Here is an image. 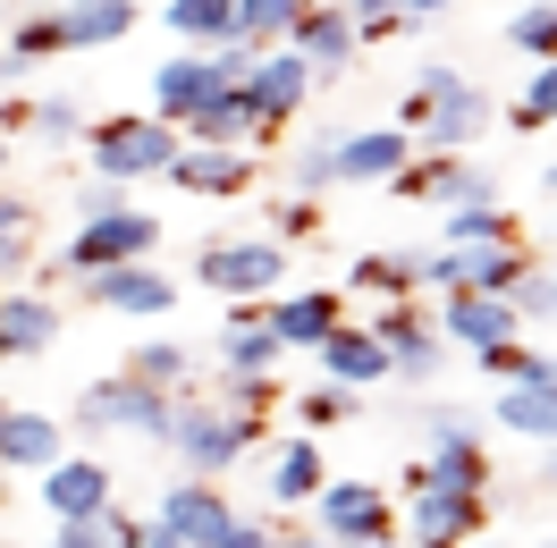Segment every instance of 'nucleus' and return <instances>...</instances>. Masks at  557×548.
<instances>
[{"label":"nucleus","instance_id":"nucleus-1","mask_svg":"<svg viewBox=\"0 0 557 548\" xmlns=\"http://www.w3.org/2000/svg\"><path fill=\"white\" fill-rule=\"evenodd\" d=\"M85 152H94V170L110 177V186H136V177H161L177 161V127L170 119H152V110H119V119H94V127H85Z\"/></svg>","mask_w":557,"mask_h":548},{"label":"nucleus","instance_id":"nucleus-2","mask_svg":"<svg viewBox=\"0 0 557 548\" xmlns=\"http://www.w3.org/2000/svg\"><path fill=\"white\" fill-rule=\"evenodd\" d=\"M490 119H498V102H490V85H473V76H448L440 94H406L397 102V127L414 136V152H465Z\"/></svg>","mask_w":557,"mask_h":548},{"label":"nucleus","instance_id":"nucleus-3","mask_svg":"<svg viewBox=\"0 0 557 548\" xmlns=\"http://www.w3.org/2000/svg\"><path fill=\"white\" fill-rule=\"evenodd\" d=\"M170 413H177L170 388H152V379H136V372H110V379H94V388L76 397V439H102V431L170 439Z\"/></svg>","mask_w":557,"mask_h":548},{"label":"nucleus","instance_id":"nucleus-4","mask_svg":"<svg viewBox=\"0 0 557 548\" xmlns=\"http://www.w3.org/2000/svg\"><path fill=\"white\" fill-rule=\"evenodd\" d=\"M195 278H203V296L220 304H262L287 287V245L278 237H211L195 253Z\"/></svg>","mask_w":557,"mask_h":548},{"label":"nucleus","instance_id":"nucleus-5","mask_svg":"<svg viewBox=\"0 0 557 548\" xmlns=\"http://www.w3.org/2000/svg\"><path fill=\"white\" fill-rule=\"evenodd\" d=\"M161 447H177V464L186 473H228L237 456H253L262 447V422H245V413H228V406H195L186 388H177V413H170V439Z\"/></svg>","mask_w":557,"mask_h":548},{"label":"nucleus","instance_id":"nucleus-6","mask_svg":"<svg viewBox=\"0 0 557 548\" xmlns=\"http://www.w3.org/2000/svg\"><path fill=\"white\" fill-rule=\"evenodd\" d=\"M305 507H313V532H330L338 548L397 540V507H388V489H372V481H355V473H330Z\"/></svg>","mask_w":557,"mask_h":548},{"label":"nucleus","instance_id":"nucleus-7","mask_svg":"<svg viewBox=\"0 0 557 548\" xmlns=\"http://www.w3.org/2000/svg\"><path fill=\"white\" fill-rule=\"evenodd\" d=\"M161 245V220L136 203H110V211H85L76 220L69 253H60V271H110V262H144Z\"/></svg>","mask_w":557,"mask_h":548},{"label":"nucleus","instance_id":"nucleus-8","mask_svg":"<svg viewBox=\"0 0 557 548\" xmlns=\"http://www.w3.org/2000/svg\"><path fill=\"white\" fill-rule=\"evenodd\" d=\"M161 177L195 203H237L262 186V161H253V144H177V161Z\"/></svg>","mask_w":557,"mask_h":548},{"label":"nucleus","instance_id":"nucleus-9","mask_svg":"<svg viewBox=\"0 0 557 548\" xmlns=\"http://www.w3.org/2000/svg\"><path fill=\"white\" fill-rule=\"evenodd\" d=\"M60 278H76V296H85V304L136 312V321H161V312L177 304V278L152 271V253H144V262H110V271H60Z\"/></svg>","mask_w":557,"mask_h":548},{"label":"nucleus","instance_id":"nucleus-10","mask_svg":"<svg viewBox=\"0 0 557 548\" xmlns=\"http://www.w3.org/2000/svg\"><path fill=\"white\" fill-rule=\"evenodd\" d=\"M388 195L397 203H473V195H498V177L482 170V161H465V152H414L406 170L388 177Z\"/></svg>","mask_w":557,"mask_h":548},{"label":"nucleus","instance_id":"nucleus-11","mask_svg":"<svg viewBox=\"0 0 557 548\" xmlns=\"http://www.w3.org/2000/svg\"><path fill=\"white\" fill-rule=\"evenodd\" d=\"M296 51H305V68H313V85H330V76H347L355 60H363V26H355L347 0H305V17H296Z\"/></svg>","mask_w":557,"mask_h":548},{"label":"nucleus","instance_id":"nucleus-12","mask_svg":"<svg viewBox=\"0 0 557 548\" xmlns=\"http://www.w3.org/2000/svg\"><path fill=\"white\" fill-rule=\"evenodd\" d=\"M431 481V489H490V447L456 422V413H431V456L406 464V489Z\"/></svg>","mask_w":557,"mask_h":548},{"label":"nucleus","instance_id":"nucleus-13","mask_svg":"<svg viewBox=\"0 0 557 548\" xmlns=\"http://www.w3.org/2000/svg\"><path fill=\"white\" fill-rule=\"evenodd\" d=\"M414 161L406 127H330V170L338 186H388V177Z\"/></svg>","mask_w":557,"mask_h":548},{"label":"nucleus","instance_id":"nucleus-14","mask_svg":"<svg viewBox=\"0 0 557 548\" xmlns=\"http://www.w3.org/2000/svg\"><path fill=\"white\" fill-rule=\"evenodd\" d=\"M237 85H245V102L262 110L271 127H287V119L305 110V94H313V68H305V51H296V42H262V51H253V68H245Z\"/></svg>","mask_w":557,"mask_h":548},{"label":"nucleus","instance_id":"nucleus-15","mask_svg":"<svg viewBox=\"0 0 557 548\" xmlns=\"http://www.w3.org/2000/svg\"><path fill=\"white\" fill-rule=\"evenodd\" d=\"M35 481H42V507L60 514V523H94V514L119 498V481H110L102 456H69V447H60V456H51Z\"/></svg>","mask_w":557,"mask_h":548},{"label":"nucleus","instance_id":"nucleus-16","mask_svg":"<svg viewBox=\"0 0 557 548\" xmlns=\"http://www.w3.org/2000/svg\"><path fill=\"white\" fill-rule=\"evenodd\" d=\"M406 523H414V540H482L490 532V489H431L414 481L406 489Z\"/></svg>","mask_w":557,"mask_h":548},{"label":"nucleus","instance_id":"nucleus-17","mask_svg":"<svg viewBox=\"0 0 557 548\" xmlns=\"http://www.w3.org/2000/svg\"><path fill=\"white\" fill-rule=\"evenodd\" d=\"M372 338L388 346V372H397V379H431V372H440V354H448V346H440V329L422 321V296H397V304H381Z\"/></svg>","mask_w":557,"mask_h":548},{"label":"nucleus","instance_id":"nucleus-18","mask_svg":"<svg viewBox=\"0 0 557 548\" xmlns=\"http://www.w3.org/2000/svg\"><path fill=\"white\" fill-rule=\"evenodd\" d=\"M152 514H161L186 548H211L220 532H228V514H237V507L220 498V481H211V473H177L170 489H161V507H152Z\"/></svg>","mask_w":557,"mask_h":548},{"label":"nucleus","instance_id":"nucleus-19","mask_svg":"<svg viewBox=\"0 0 557 548\" xmlns=\"http://www.w3.org/2000/svg\"><path fill=\"white\" fill-rule=\"evenodd\" d=\"M177 136H186V144H253V152H262V144H278V127L245 102V85H228V94H211V102L186 110Z\"/></svg>","mask_w":557,"mask_h":548},{"label":"nucleus","instance_id":"nucleus-20","mask_svg":"<svg viewBox=\"0 0 557 548\" xmlns=\"http://www.w3.org/2000/svg\"><path fill=\"white\" fill-rule=\"evenodd\" d=\"M262 321L278 346H321L347 321V304H338V287H278V296H262Z\"/></svg>","mask_w":557,"mask_h":548},{"label":"nucleus","instance_id":"nucleus-21","mask_svg":"<svg viewBox=\"0 0 557 548\" xmlns=\"http://www.w3.org/2000/svg\"><path fill=\"white\" fill-rule=\"evenodd\" d=\"M440 329H448L465 354H482V346H498V338H523L516 304H507V296H482V287H448V296H440Z\"/></svg>","mask_w":557,"mask_h":548},{"label":"nucleus","instance_id":"nucleus-22","mask_svg":"<svg viewBox=\"0 0 557 548\" xmlns=\"http://www.w3.org/2000/svg\"><path fill=\"white\" fill-rule=\"evenodd\" d=\"M60 338V304L42 287H0V363H26Z\"/></svg>","mask_w":557,"mask_h":548},{"label":"nucleus","instance_id":"nucleus-23","mask_svg":"<svg viewBox=\"0 0 557 548\" xmlns=\"http://www.w3.org/2000/svg\"><path fill=\"white\" fill-rule=\"evenodd\" d=\"M60 447H69V422L35 406H0V473H42Z\"/></svg>","mask_w":557,"mask_h":548},{"label":"nucleus","instance_id":"nucleus-24","mask_svg":"<svg viewBox=\"0 0 557 548\" xmlns=\"http://www.w3.org/2000/svg\"><path fill=\"white\" fill-rule=\"evenodd\" d=\"M321 481H330V464H321L313 431H287V439L271 447V473H262V489H271V507H305Z\"/></svg>","mask_w":557,"mask_h":548},{"label":"nucleus","instance_id":"nucleus-25","mask_svg":"<svg viewBox=\"0 0 557 548\" xmlns=\"http://www.w3.org/2000/svg\"><path fill=\"white\" fill-rule=\"evenodd\" d=\"M313 354H321V379H347V388H372V379H388V346L372 338V329H355V321H338V329H330Z\"/></svg>","mask_w":557,"mask_h":548},{"label":"nucleus","instance_id":"nucleus-26","mask_svg":"<svg viewBox=\"0 0 557 548\" xmlns=\"http://www.w3.org/2000/svg\"><path fill=\"white\" fill-rule=\"evenodd\" d=\"M136 35V0H60V42L69 51H110Z\"/></svg>","mask_w":557,"mask_h":548},{"label":"nucleus","instance_id":"nucleus-27","mask_svg":"<svg viewBox=\"0 0 557 548\" xmlns=\"http://www.w3.org/2000/svg\"><path fill=\"white\" fill-rule=\"evenodd\" d=\"M278 354L287 346L271 338L262 304H228V321H220V372H278Z\"/></svg>","mask_w":557,"mask_h":548},{"label":"nucleus","instance_id":"nucleus-28","mask_svg":"<svg viewBox=\"0 0 557 548\" xmlns=\"http://www.w3.org/2000/svg\"><path fill=\"white\" fill-rule=\"evenodd\" d=\"M490 422L516 431V439H557V388H523V379H498L490 388Z\"/></svg>","mask_w":557,"mask_h":548},{"label":"nucleus","instance_id":"nucleus-29","mask_svg":"<svg viewBox=\"0 0 557 548\" xmlns=\"http://www.w3.org/2000/svg\"><path fill=\"white\" fill-rule=\"evenodd\" d=\"M482 363V379L498 388V379H523V388H557V346H523V338H498L473 354Z\"/></svg>","mask_w":557,"mask_h":548},{"label":"nucleus","instance_id":"nucleus-30","mask_svg":"<svg viewBox=\"0 0 557 548\" xmlns=\"http://www.w3.org/2000/svg\"><path fill=\"white\" fill-rule=\"evenodd\" d=\"M347 287H363V296H422V253H355L347 262Z\"/></svg>","mask_w":557,"mask_h":548},{"label":"nucleus","instance_id":"nucleus-31","mask_svg":"<svg viewBox=\"0 0 557 548\" xmlns=\"http://www.w3.org/2000/svg\"><path fill=\"white\" fill-rule=\"evenodd\" d=\"M287 413H296V431H338V422H355L363 413V388H347V379H321V388H305V397H287Z\"/></svg>","mask_w":557,"mask_h":548},{"label":"nucleus","instance_id":"nucleus-32","mask_svg":"<svg viewBox=\"0 0 557 548\" xmlns=\"http://www.w3.org/2000/svg\"><path fill=\"white\" fill-rule=\"evenodd\" d=\"M161 17H170V35H177V42H195V51L237 35V0H170Z\"/></svg>","mask_w":557,"mask_h":548},{"label":"nucleus","instance_id":"nucleus-33","mask_svg":"<svg viewBox=\"0 0 557 548\" xmlns=\"http://www.w3.org/2000/svg\"><path fill=\"white\" fill-rule=\"evenodd\" d=\"M516 237V211L498 195H473V203H448V245H507Z\"/></svg>","mask_w":557,"mask_h":548},{"label":"nucleus","instance_id":"nucleus-34","mask_svg":"<svg viewBox=\"0 0 557 548\" xmlns=\"http://www.w3.org/2000/svg\"><path fill=\"white\" fill-rule=\"evenodd\" d=\"M127 372L136 379H152V388H186V379H195V354H186V346L177 338H136V354H127Z\"/></svg>","mask_w":557,"mask_h":548},{"label":"nucleus","instance_id":"nucleus-35","mask_svg":"<svg viewBox=\"0 0 557 548\" xmlns=\"http://www.w3.org/2000/svg\"><path fill=\"white\" fill-rule=\"evenodd\" d=\"M296 17H305V0H237V42H287L296 35Z\"/></svg>","mask_w":557,"mask_h":548},{"label":"nucleus","instance_id":"nucleus-36","mask_svg":"<svg viewBox=\"0 0 557 548\" xmlns=\"http://www.w3.org/2000/svg\"><path fill=\"white\" fill-rule=\"evenodd\" d=\"M220 406L245 413V422H271V406H287V397H278V372H228L220 379Z\"/></svg>","mask_w":557,"mask_h":548},{"label":"nucleus","instance_id":"nucleus-37","mask_svg":"<svg viewBox=\"0 0 557 548\" xmlns=\"http://www.w3.org/2000/svg\"><path fill=\"white\" fill-rule=\"evenodd\" d=\"M549 119H557V51H549V60H532V76H523V94H516V127H523V136H541Z\"/></svg>","mask_w":557,"mask_h":548},{"label":"nucleus","instance_id":"nucleus-38","mask_svg":"<svg viewBox=\"0 0 557 548\" xmlns=\"http://www.w3.org/2000/svg\"><path fill=\"white\" fill-rule=\"evenodd\" d=\"M0 51H9L17 68H26V60H60V51H69V42H60V9H35V17H17Z\"/></svg>","mask_w":557,"mask_h":548},{"label":"nucleus","instance_id":"nucleus-39","mask_svg":"<svg viewBox=\"0 0 557 548\" xmlns=\"http://www.w3.org/2000/svg\"><path fill=\"white\" fill-rule=\"evenodd\" d=\"M262 211H271V237H278V245H313L321 228H330L321 195H287V203H262Z\"/></svg>","mask_w":557,"mask_h":548},{"label":"nucleus","instance_id":"nucleus-40","mask_svg":"<svg viewBox=\"0 0 557 548\" xmlns=\"http://www.w3.org/2000/svg\"><path fill=\"white\" fill-rule=\"evenodd\" d=\"M507 42H516L523 60H549V51H557V0H532V9H516V17H507Z\"/></svg>","mask_w":557,"mask_h":548},{"label":"nucleus","instance_id":"nucleus-41","mask_svg":"<svg viewBox=\"0 0 557 548\" xmlns=\"http://www.w3.org/2000/svg\"><path fill=\"white\" fill-rule=\"evenodd\" d=\"M26 136H42V144H76V136H85V110H76L69 94H42V102L26 110Z\"/></svg>","mask_w":557,"mask_h":548},{"label":"nucleus","instance_id":"nucleus-42","mask_svg":"<svg viewBox=\"0 0 557 548\" xmlns=\"http://www.w3.org/2000/svg\"><path fill=\"white\" fill-rule=\"evenodd\" d=\"M287 186H296V195H330V186H338V170H330V136H313V144L287 152Z\"/></svg>","mask_w":557,"mask_h":548},{"label":"nucleus","instance_id":"nucleus-43","mask_svg":"<svg viewBox=\"0 0 557 548\" xmlns=\"http://www.w3.org/2000/svg\"><path fill=\"white\" fill-rule=\"evenodd\" d=\"M507 304H516V321H557V271H523Z\"/></svg>","mask_w":557,"mask_h":548},{"label":"nucleus","instance_id":"nucleus-44","mask_svg":"<svg viewBox=\"0 0 557 548\" xmlns=\"http://www.w3.org/2000/svg\"><path fill=\"white\" fill-rule=\"evenodd\" d=\"M211 548H278V523H253V514H228V532Z\"/></svg>","mask_w":557,"mask_h":548},{"label":"nucleus","instance_id":"nucleus-45","mask_svg":"<svg viewBox=\"0 0 557 548\" xmlns=\"http://www.w3.org/2000/svg\"><path fill=\"white\" fill-rule=\"evenodd\" d=\"M355 17H440L448 0H347Z\"/></svg>","mask_w":557,"mask_h":548},{"label":"nucleus","instance_id":"nucleus-46","mask_svg":"<svg viewBox=\"0 0 557 548\" xmlns=\"http://www.w3.org/2000/svg\"><path fill=\"white\" fill-rule=\"evenodd\" d=\"M127 548H186V540H177L161 514H136V540H127Z\"/></svg>","mask_w":557,"mask_h":548},{"label":"nucleus","instance_id":"nucleus-47","mask_svg":"<svg viewBox=\"0 0 557 548\" xmlns=\"http://www.w3.org/2000/svg\"><path fill=\"white\" fill-rule=\"evenodd\" d=\"M51 548H110V540H102V523H60Z\"/></svg>","mask_w":557,"mask_h":548},{"label":"nucleus","instance_id":"nucleus-48","mask_svg":"<svg viewBox=\"0 0 557 548\" xmlns=\"http://www.w3.org/2000/svg\"><path fill=\"white\" fill-rule=\"evenodd\" d=\"M448 76H465V68H448V60H422V68H414V85H406V94H440Z\"/></svg>","mask_w":557,"mask_h":548},{"label":"nucleus","instance_id":"nucleus-49","mask_svg":"<svg viewBox=\"0 0 557 548\" xmlns=\"http://www.w3.org/2000/svg\"><path fill=\"white\" fill-rule=\"evenodd\" d=\"M110 203H127V195H119V186L102 177V186H85V195H76V220H85V211H110Z\"/></svg>","mask_w":557,"mask_h":548},{"label":"nucleus","instance_id":"nucleus-50","mask_svg":"<svg viewBox=\"0 0 557 548\" xmlns=\"http://www.w3.org/2000/svg\"><path fill=\"white\" fill-rule=\"evenodd\" d=\"M278 548H338L330 532H278Z\"/></svg>","mask_w":557,"mask_h":548},{"label":"nucleus","instance_id":"nucleus-51","mask_svg":"<svg viewBox=\"0 0 557 548\" xmlns=\"http://www.w3.org/2000/svg\"><path fill=\"white\" fill-rule=\"evenodd\" d=\"M541 489H557V439H549V456H541Z\"/></svg>","mask_w":557,"mask_h":548},{"label":"nucleus","instance_id":"nucleus-52","mask_svg":"<svg viewBox=\"0 0 557 548\" xmlns=\"http://www.w3.org/2000/svg\"><path fill=\"white\" fill-rule=\"evenodd\" d=\"M541 195H549V203H557V161H549V170H541Z\"/></svg>","mask_w":557,"mask_h":548},{"label":"nucleus","instance_id":"nucleus-53","mask_svg":"<svg viewBox=\"0 0 557 548\" xmlns=\"http://www.w3.org/2000/svg\"><path fill=\"white\" fill-rule=\"evenodd\" d=\"M414 548H465V540H414Z\"/></svg>","mask_w":557,"mask_h":548},{"label":"nucleus","instance_id":"nucleus-54","mask_svg":"<svg viewBox=\"0 0 557 548\" xmlns=\"http://www.w3.org/2000/svg\"><path fill=\"white\" fill-rule=\"evenodd\" d=\"M363 548H406V540H363Z\"/></svg>","mask_w":557,"mask_h":548},{"label":"nucleus","instance_id":"nucleus-55","mask_svg":"<svg viewBox=\"0 0 557 548\" xmlns=\"http://www.w3.org/2000/svg\"><path fill=\"white\" fill-rule=\"evenodd\" d=\"M9 68H17V60H9V51H0V76H9Z\"/></svg>","mask_w":557,"mask_h":548},{"label":"nucleus","instance_id":"nucleus-56","mask_svg":"<svg viewBox=\"0 0 557 548\" xmlns=\"http://www.w3.org/2000/svg\"><path fill=\"white\" fill-rule=\"evenodd\" d=\"M0 170H9V136H0Z\"/></svg>","mask_w":557,"mask_h":548},{"label":"nucleus","instance_id":"nucleus-57","mask_svg":"<svg viewBox=\"0 0 557 548\" xmlns=\"http://www.w3.org/2000/svg\"><path fill=\"white\" fill-rule=\"evenodd\" d=\"M0 507H9V481H0Z\"/></svg>","mask_w":557,"mask_h":548},{"label":"nucleus","instance_id":"nucleus-58","mask_svg":"<svg viewBox=\"0 0 557 548\" xmlns=\"http://www.w3.org/2000/svg\"><path fill=\"white\" fill-rule=\"evenodd\" d=\"M549 548H557V540H549Z\"/></svg>","mask_w":557,"mask_h":548},{"label":"nucleus","instance_id":"nucleus-59","mask_svg":"<svg viewBox=\"0 0 557 548\" xmlns=\"http://www.w3.org/2000/svg\"><path fill=\"white\" fill-rule=\"evenodd\" d=\"M482 548H490V540H482Z\"/></svg>","mask_w":557,"mask_h":548}]
</instances>
